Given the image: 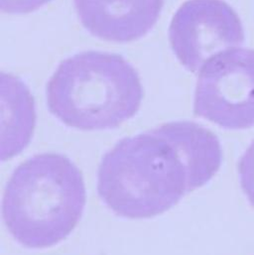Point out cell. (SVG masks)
<instances>
[{"label": "cell", "instance_id": "9c48e42d", "mask_svg": "<svg viewBox=\"0 0 254 255\" xmlns=\"http://www.w3.org/2000/svg\"><path fill=\"white\" fill-rule=\"evenodd\" d=\"M51 0H0V8L9 14H26L33 12Z\"/></svg>", "mask_w": 254, "mask_h": 255}, {"label": "cell", "instance_id": "ba28073f", "mask_svg": "<svg viewBox=\"0 0 254 255\" xmlns=\"http://www.w3.org/2000/svg\"><path fill=\"white\" fill-rule=\"evenodd\" d=\"M238 169L242 189L254 207V140L241 158Z\"/></svg>", "mask_w": 254, "mask_h": 255}, {"label": "cell", "instance_id": "6da1fadb", "mask_svg": "<svg viewBox=\"0 0 254 255\" xmlns=\"http://www.w3.org/2000/svg\"><path fill=\"white\" fill-rule=\"evenodd\" d=\"M223 149L218 136L191 122L163 125L120 141L103 158L98 190L117 215L151 219L219 172Z\"/></svg>", "mask_w": 254, "mask_h": 255}, {"label": "cell", "instance_id": "8992f818", "mask_svg": "<svg viewBox=\"0 0 254 255\" xmlns=\"http://www.w3.org/2000/svg\"><path fill=\"white\" fill-rule=\"evenodd\" d=\"M164 0H75L79 18L94 36L130 42L145 36L156 24Z\"/></svg>", "mask_w": 254, "mask_h": 255}, {"label": "cell", "instance_id": "52a82bcc", "mask_svg": "<svg viewBox=\"0 0 254 255\" xmlns=\"http://www.w3.org/2000/svg\"><path fill=\"white\" fill-rule=\"evenodd\" d=\"M1 159L19 154L30 142L36 114L33 97L17 77L1 73Z\"/></svg>", "mask_w": 254, "mask_h": 255}, {"label": "cell", "instance_id": "7a4b0ae2", "mask_svg": "<svg viewBox=\"0 0 254 255\" xmlns=\"http://www.w3.org/2000/svg\"><path fill=\"white\" fill-rule=\"evenodd\" d=\"M86 205L80 169L57 153L22 163L7 183L3 218L13 238L29 249L53 247L78 225Z\"/></svg>", "mask_w": 254, "mask_h": 255}, {"label": "cell", "instance_id": "277c9868", "mask_svg": "<svg viewBox=\"0 0 254 255\" xmlns=\"http://www.w3.org/2000/svg\"><path fill=\"white\" fill-rule=\"evenodd\" d=\"M194 113L227 129L254 128V49L232 48L204 65Z\"/></svg>", "mask_w": 254, "mask_h": 255}, {"label": "cell", "instance_id": "3957f363", "mask_svg": "<svg viewBox=\"0 0 254 255\" xmlns=\"http://www.w3.org/2000/svg\"><path fill=\"white\" fill-rule=\"evenodd\" d=\"M143 98L135 69L125 58L85 52L65 60L47 87L50 112L82 130L115 128L138 112Z\"/></svg>", "mask_w": 254, "mask_h": 255}, {"label": "cell", "instance_id": "5b68a950", "mask_svg": "<svg viewBox=\"0 0 254 255\" xmlns=\"http://www.w3.org/2000/svg\"><path fill=\"white\" fill-rule=\"evenodd\" d=\"M169 39L181 64L196 73L214 56L244 44L243 22L224 0H188L174 15Z\"/></svg>", "mask_w": 254, "mask_h": 255}]
</instances>
